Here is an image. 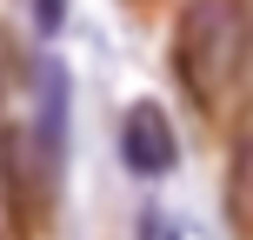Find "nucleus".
Masks as SVG:
<instances>
[{"instance_id":"obj_1","label":"nucleus","mask_w":253,"mask_h":240,"mask_svg":"<svg viewBox=\"0 0 253 240\" xmlns=\"http://www.w3.org/2000/svg\"><path fill=\"white\" fill-rule=\"evenodd\" d=\"M253 67V0H180L173 80L200 114H213Z\"/></svg>"},{"instance_id":"obj_2","label":"nucleus","mask_w":253,"mask_h":240,"mask_svg":"<svg viewBox=\"0 0 253 240\" xmlns=\"http://www.w3.org/2000/svg\"><path fill=\"white\" fill-rule=\"evenodd\" d=\"M173 127H167V114L153 100H140V107H126V120H120V160L133 167L140 180H160L167 167H173Z\"/></svg>"},{"instance_id":"obj_3","label":"nucleus","mask_w":253,"mask_h":240,"mask_svg":"<svg viewBox=\"0 0 253 240\" xmlns=\"http://www.w3.org/2000/svg\"><path fill=\"white\" fill-rule=\"evenodd\" d=\"M227 220L233 234L253 240V120L240 127V140H233V167H227Z\"/></svg>"},{"instance_id":"obj_4","label":"nucleus","mask_w":253,"mask_h":240,"mask_svg":"<svg viewBox=\"0 0 253 240\" xmlns=\"http://www.w3.org/2000/svg\"><path fill=\"white\" fill-rule=\"evenodd\" d=\"M40 27H60V0H40Z\"/></svg>"}]
</instances>
